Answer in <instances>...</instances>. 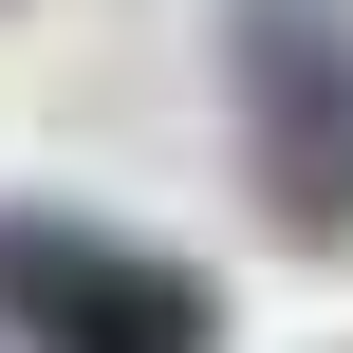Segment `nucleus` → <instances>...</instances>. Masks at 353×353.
I'll use <instances>...</instances> for the list:
<instances>
[{"label":"nucleus","instance_id":"f03ea898","mask_svg":"<svg viewBox=\"0 0 353 353\" xmlns=\"http://www.w3.org/2000/svg\"><path fill=\"white\" fill-rule=\"evenodd\" d=\"M0 335L19 353H223V298H205L186 261L112 242V223L19 205V223H0Z\"/></svg>","mask_w":353,"mask_h":353},{"label":"nucleus","instance_id":"f257e3e1","mask_svg":"<svg viewBox=\"0 0 353 353\" xmlns=\"http://www.w3.org/2000/svg\"><path fill=\"white\" fill-rule=\"evenodd\" d=\"M223 93H242V168H261L279 242L353 261V19L335 0H223Z\"/></svg>","mask_w":353,"mask_h":353}]
</instances>
